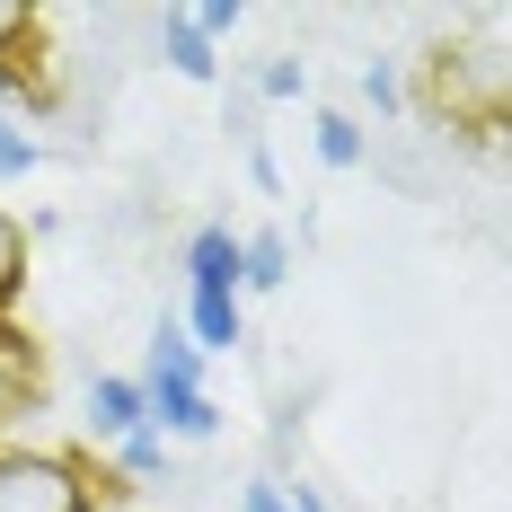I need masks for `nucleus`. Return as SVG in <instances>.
<instances>
[{
  "instance_id": "10",
  "label": "nucleus",
  "mask_w": 512,
  "mask_h": 512,
  "mask_svg": "<svg viewBox=\"0 0 512 512\" xmlns=\"http://www.w3.org/2000/svg\"><path fill=\"white\" fill-rule=\"evenodd\" d=\"M186 27H195V36H230V27H239V0H212V9H195V18H186Z\"/></svg>"
},
{
  "instance_id": "6",
  "label": "nucleus",
  "mask_w": 512,
  "mask_h": 512,
  "mask_svg": "<svg viewBox=\"0 0 512 512\" xmlns=\"http://www.w3.org/2000/svg\"><path fill=\"white\" fill-rule=\"evenodd\" d=\"M159 45H168V62H177L186 80H212V71H221V62H212V45L186 27V18H159Z\"/></svg>"
},
{
  "instance_id": "4",
  "label": "nucleus",
  "mask_w": 512,
  "mask_h": 512,
  "mask_svg": "<svg viewBox=\"0 0 512 512\" xmlns=\"http://www.w3.org/2000/svg\"><path fill=\"white\" fill-rule=\"evenodd\" d=\"M195 336H186V345H195V354H230V345H239V292H204V283H195Z\"/></svg>"
},
{
  "instance_id": "8",
  "label": "nucleus",
  "mask_w": 512,
  "mask_h": 512,
  "mask_svg": "<svg viewBox=\"0 0 512 512\" xmlns=\"http://www.w3.org/2000/svg\"><path fill=\"white\" fill-rule=\"evenodd\" d=\"M18 274H27V239H18V221L0 212V301L18 292Z\"/></svg>"
},
{
  "instance_id": "9",
  "label": "nucleus",
  "mask_w": 512,
  "mask_h": 512,
  "mask_svg": "<svg viewBox=\"0 0 512 512\" xmlns=\"http://www.w3.org/2000/svg\"><path fill=\"white\" fill-rule=\"evenodd\" d=\"M27 168H36V142L18 124H0V177H27Z\"/></svg>"
},
{
  "instance_id": "2",
  "label": "nucleus",
  "mask_w": 512,
  "mask_h": 512,
  "mask_svg": "<svg viewBox=\"0 0 512 512\" xmlns=\"http://www.w3.org/2000/svg\"><path fill=\"white\" fill-rule=\"evenodd\" d=\"M89 424H98L106 442H133V433H151L142 380H89Z\"/></svg>"
},
{
  "instance_id": "12",
  "label": "nucleus",
  "mask_w": 512,
  "mask_h": 512,
  "mask_svg": "<svg viewBox=\"0 0 512 512\" xmlns=\"http://www.w3.org/2000/svg\"><path fill=\"white\" fill-rule=\"evenodd\" d=\"M159 460H168V451H159L151 433H133V442H124V468H133V477H151V468H159Z\"/></svg>"
},
{
  "instance_id": "14",
  "label": "nucleus",
  "mask_w": 512,
  "mask_h": 512,
  "mask_svg": "<svg viewBox=\"0 0 512 512\" xmlns=\"http://www.w3.org/2000/svg\"><path fill=\"white\" fill-rule=\"evenodd\" d=\"M18 36H27V9H9V0H0V45H18Z\"/></svg>"
},
{
  "instance_id": "11",
  "label": "nucleus",
  "mask_w": 512,
  "mask_h": 512,
  "mask_svg": "<svg viewBox=\"0 0 512 512\" xmlns=\"http://www.w3.org/2000/svg\"><path fill=\"white\" fill-rule=\"evenodd\" d=\"M362 98L389 115V106H398V71H389V62H371V71H362Z\"/></svg>"
},
{
  "instance_id": "5",
  "label": "nucleus",
  "mask_w": 512,
  "mask_h": 512,
  "mask_svg": "<svg viewBox=\"0 0 512 512\" xmlns=\"http://www.w3.org/2000/svg\"><path fill=\"white\" fill-rule=\"evenodd\" d=\"M283 274H292V239H274V230H265V239H248V248H239V283L274 292Z\"/></svg>"
},
{
  "instance_id": "1",
  "label": "nucleus",
  "mask_w": 512,
  "mask_h": 512,
  "mask_svg": "<svg viewBox=\"0 0 512 512\" xmlns=\"http://www.w3.org/2000/svg\"><path fill=\"white\" fill-rule=\"evenodd\" d=\"M0 512H89V486L45 451H0Z\"/></svg>"
},
{
  "instance_id": "13",
  "label": "nucleus",
  "mask_w": 512,
  "mask_h": 512,
  "mask_svg": "<svg viewBox=\"0 0 512 512\" xmlns=\"http://www.w3.org/2000/svg\"><path fill=\"white\" fill-rule=\"evenodd\" d=\"M265 98H301V62H265Z\"/></svg>"
},
{
  "instance_id": "15",
  "label": "nucleus",
  "mask_w": 512,
  "mask_h": 512,
  "mask_svg": "<svg viewBox=\"0 0 512 512\" xmlns=\"http://www.w3.org/2000/svg\"><path fill=\"white\" fill-rule=\"evenodd\" d=\"M248 512H292V504H283L274 486H248Z\"/></svg>"
},
{
  "instance_id": "7",
  "label": "nucleus",
  "mask_w": 512,
  "mask_h": 512,
  "mask_svg": "<svg viewBox=\"0 0 512 512\" xmlns=\"http://www.w3.org/2000/svg\"><path fill=\"white\" fill-rule=\"evenodd\" d=\"M318 159H327V168H354L362 159V124L354 115H318Z\"/></svg>"
},
{
  "instance_id": "3",
  "label": "nucleus",
  "mask_w": 512,
  "mask_h": 512,
  "mask_svg": "<svg viewBox=\"0 0 512 512\" xmlns=\"http://www.w3.org/2000/svg\"><path fill=\"white\" fill-rule=\"evenodd\" d=\"M186 274H195L204 292H239V230H195Z\"/></svg>"
},
{
  "instance_id": "16",
  "label": "nucleus",
  "mask_w": 512,
  "mask_h": 512,
  "mask_svg": "<svg viewBox=\"0 0 512 512\" xmlns=\"http://www.w3.org/2000/svg\"><path fill=\"white\" fill-rule=\"evenodd\" d=\"M0 415H9V389H0Z\"/></svg>"
}]
</instances>
